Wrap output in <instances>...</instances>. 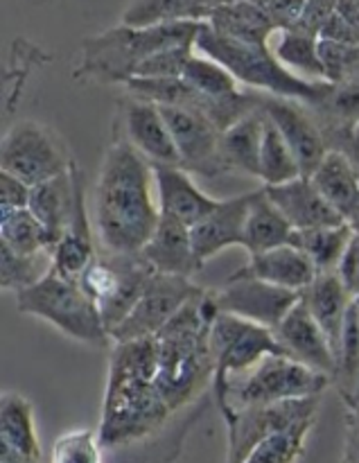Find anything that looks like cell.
Returning <instances> with one entry per match:
<instances>
[{
    "instance_id": "d590c367",
    "label": "cell",
    "mask_w": 359,
    "mask_h": 463,
    "mask_svg": "<svg viewBox=\"0 0 359 463\" xmlns=\"http://www.w3.org/2000/svg\"><path fill=\"white\" fill-rule=\"evenodd\" d=\"M333 383L342 392L348 411L355 410L359 402V307L355 301L348 312L346 330H344L342 348L337 355V373H335Z\"/></svg>"
},
{
    "instance_id": "7bdbcfd3",
    "label": "cell",
    "mask_w": 359,
    "mask_h": 463,
    "mask_svg": "<svg viewBox=\"0 0 359 463\" xmlns=\"http://www.w3.org/2000/svg\"><path fill=\"white\" fill-rule=\"evenodd\" d=\"M306 3L307 0H267L265 12L269 16L271 25L276 27V32L294 30L297 23L301 21Z\"/></svg>"
},
{
    "instance_id": "bcb514c9",
    "label": "cell",
    "mask_w": 359,
    "mask_h": 463,
    "mask_svg": "<svg viewBox=\"0 0 359 463\" xmlns=\"http://www.w3.org/2000/svg\"><path fill=\"white\" fill-rule=\"evenodd\" d=\"M342 463H359V419L357 416H351V423H348L346 452H344Z\"/></svg>"
},
{
    "instance_id": "1f68e13d",
    "label": "cell",
    "mask_w": 359,
    "mask_h": 463,
    "mask_svg": "<svg viewBox=\"0 0 359 463\" xmlns=\"http://www.w3.org/2000/svg\"><path fill=\"white\" fill-rule=\"evenodd\" d=\"M298 176L303 175L292 147L283 138L279 127L267 118L260 149V181L265 184V188H274V185L289 184V181L298 179Z\"/></svg>"
},
{
    "instance_id": "8fae6325",
    "label": "cell",
    "mask_w": 359,
    "mask_h": 463,
    "mask_svg": "<svg viewBox=\"0 0 359 463\" xmlns=\"http://www.w3.org/2000/svg\"><path fill=\"white\" fill-rule=\"evenodd\" d=\"M303 294L276 288L258 279L233 274L217 292H213L220 312L247 319L262 328L276 330L285 317L297 307Z\"/></svg>"
},
{
    "instance_id": "4fadbf2b",
    "label": "cell",
    "mask_w": 359,
    "mask_h": 463,
    "mask_svg": "<svg viewBox=\"0 0 359 463\" xmlns=\"http://www.w3.org/2000/svg\"><path fill=\"white\" fill-rule=\"evenodd\" d=\"M256 99L262 113L279 127L283 138L292 147L301 175L312 176V172L321 165L330 147L310 109L297 99L276 98V95H260V98L256 95Z\"/></svg>"
},
{
    "instance_id": "8992f818",
    "label": "cell",
    "mask_w": 359,
    "mask_h": 463,
    "mask_svg": "<svg viewBox=\"0 0 359 463\" xmlns=\"http://www.w3.org/2000/svg\"><path fill=\"white\" fill-rule=\"evenodd\" d=\"M14 298L18 312L48 321L75 342L90 346H104L111 342L98 303L86 294L80 280L66 279L52 269L34 288Z\"/></svg>"
},
{
    "instance_id": "e0dca14e",
    "label": "cell",
    "mask_w": 359,
    "mask_h": 463,
    "mask_svg": "<svg viewBox=\"0 0 359 463\" xmlns=\"http://www.w3.org/2000/svg\"><path fill=\"white\" fill-rule=\"evenodd\" d=\"M253 193L222 199L220 206L211 215H206L199 224L190 229L194 253H197L202 265H206V260H211L213 256L222 253L224 249L242 247L244 224H247Z\"/></svg>"
},
{
    "instance_id": "6da1fadb",
    "label": "cell",
    "mask_w": 359,
    "mask_h": 463,
    "mask_svg": "<svg viewBox=\"0 0 359 463\" xmlns=\"http://www.w3.org/2000/svg\"><path fill=\"white\" fill-rule=\"evenodd\" d=\"M161 222L154 165L125 136H116L102 158L93 193V224L107 256H140Z\"/></svg>"
},
{
    "instance_id": "3957f363",
    "label": "cell",
    "mask_w": 359,
    "mask_h": 463,
    "mask_svg": "<svg viewBox=\"0 0 359 463\" xmlns=\"http://www.w3.org/2000/svg\"><path fill=\"white\" fill-rule=\"evenodd\" d=\"M202 27L203 21H172L152 27H129L120 23L81 43L77 75L107 84H125L134 77L138 63L152 54L176 45L194 48Z\"/></svg>"
},
{
    "instance_id": "7402d4cb",
    "label": "cell",
    "mask_w": 359,
    "mask_h": 463,
    "mask_svg": "<svg viewBox=\"0 0 359 463\" xmlns=\"http://www.w3.org/2000/svg\"><path fill=\"white\" fill-rule=\"evenodd\" d=\"M235 274L303 294L315 283L319 271L301 249L294 247V244H283V247L269 249V251L258 253V256H249L247 265Z\"/></svg>"
},
{
    "instance_id": "d4e9b609",
    "label": "cell",
    "mask_w": 359,
    "mask_h": 463,
    "mask_svg": "<svg viewBox=\"0 0 359 463\" xmlns=\"http://www.w3.org/2000/svg\"><path fill=\"white\" fill-rule=\"evenodd\" d=\"M265 120V113L256 104L251 111L244 113L229 129L222 131L220 156L226 172H242V175L253 176V179H260V149Z\"/></svg>"
},
{
    "instance_id": "ffe728a7",
    "label": "cell",
    "mask_w": 359,
    "mask_h": 463,
    "mask_svg": "<svg viewBox=\"0 0 359 463\" xmlns=\"http://www.w3.org/2000/svg\"><path fill=\"white\" fill-rule=\"evenodd\" d=\"M140 256L156 274L179 276V279H190L203 267L194 253L190 226L163 215Z\"/></svg>"
},
{
    "instance_id": "ab89813d",
    "label": "cell",
    "mask_w": 359,
    "mask_h": 463,
    "mask_svg": "<svg viewBox=\"0 0 359 463\" xmlns=\"http://www.w3.org/2000/svg\"><path fill=\"white\" fill-rule=\"evenodd\" d=\"M319 54L324 61L326 81L344 84V81L359 80V45L319 39Z\"/></svg>"
},
{
    "instance_id": "9c48e42d",
    "label": "cell",
    "mask_w": 359,
    "mask_h": 463,
    "mask_svg": "<svg viewBox=\"0 0 359 463\" xmlns=\"http://www.w3.org/2000/svg\"><path fill=\"white\" fill-rule=\"evenodd\" d=\"M203 289L197 288L190 279H179V276L156 274L149 283L147 292L138 301L129 317L111 333L113 344L138 342V339L156 337L172 319L176 312L202 294Z\"/></svg>"
},
{
    "instance_id": "52a82bcc",
    "label": "cell",
    "mask_w": 359,
    "mask_h": 463,
    "mask_svg": "<svg viewBox=\"0 0 359 463\" xmlns=\"http://www.w3.org/2000/svg\"><path fill=\"white\" fill-rule=\"evenodd\" d=\"M0 167L34 188L43 181L66 175L72 161L63 140L50 127L36 120H21L5 134Z\"/></svg>"
},
{
    "instance_id": "c3c4849f",
    "label": "cell",
    "mask_w": 359,
    "mask_h": 463,
    "mask_svg": "<svg viewBox=\"0 0 359 463\" xmlns=\"http://www.w3.org/2000/svg\"><path fill=\"white\" fill-rule=\"evenodd\" d=\"M344 154L348 156V161L353 163V170H355L357 179H359V127L355 131H353L351 136V143H348V147L344 149Z\"/></svg>"
},
{
    "instance_id": "4dcf8cb0",
    "label": "cell",
    "mask_w": 359,
    "mask_h": 463,
    "mask_svg": "<svg viewBox=\"0 0 359 463\" xmlns=\"http://www.w3.org/2000/svg\"><path fill=\"white\" fill-rule=\"evenodd\" d=\"M353 238H355V231L346 222V224L326 226V229L294 231L292 244L315 262L319 274H333L342 265L344 253Z\"/></svg>"
},
{
    "instance_id": "603a6c76",
    "label": "cell",
    "mask_w": 359,
    "mask_h": 463,
    "mask_svg": "<svg viewBox=\"0 0 359 463\" xmlns=\"http://www.w3.org/2000/svg\"><path fill=\"white\" fill-rule=\"evenodd\" d=\"M307 109L319 122L328 147L344 152L351 143L353 131L359 127V80L330 84L328 93Z\"/></svg>"
},
{
    "instance_id": "e575fe53",
    "label": "cell",
    "mask_w": 359,
    "mask_h": 463,
    "mask_svg": "<svg viewBox=\"0 0 359 463\" xmlns=\"http://www.w3.org/2000/svg\"><path fill=\"white\" fill-rule=\"evenodd\" d=\"M0 240L5 247L16 253L52 251L48 231L43 229V224L36 220L30 208L0 215Z\"/></svg>"
},
{
    "instance_id": "f6af8a7d",
    "label": "cell",
    "mask_w": 359,
    "mask_h": 463,
    "mask_svg": "<svg viewBox=\"0 0 359 463\" xmlns=\"http://www.w3.org/2000/svg\"><path fill=\"white\" fill-rule=\"evenodd\" d=\"M339 279L344 280L346 289L351 292V297L355 298L359 297V235L355 233V238L351 240L348 244L346 253H344V260L337 269Z\"/></svg>"
},
{
    "instance_id": "5b68a950",
    "label": "cell",
    "mask_w": 359,
    "mask_h": 463,
    "mask_svg": "<svg viewBox=\"0 0 359 463\" xmlns=\"http://www.w3.org/2000/svg\"><path fill=\"white\" fill-rule=\"evenodd\" d=\"M333 378L307 369L288 355H271L240 375L213 384V396L222 416L229 419L235 411L258 405H274L285 401L321 398Z\"/></svg>"
},
{
    "instance_id": "d6986e66",
    "label": "cell",
    "mask_w": 359,
    "mask_h": 463,
    "mask_svg": "<svg viewBox=\"0 0 359 463\" xmlns=\"http://www.w3.org/2000/svg\"><path fill=\"white\" fill-rule=\"evenodd\" d=\"M81 190V176L77 165L72 163L71 170L66 175H59L54 179L43 181V184L34 185L30 194V211L34 213L36 220L43 224L48 231V238L52 242V249L57 247L59 240L71 226L72 217L77 211V199H80Z\"/></svg>"
},
{
    "instance_id": "681fc988",
    "label": "cell",
    "mask_w": 359,
    "mask_h": 463,
    "mask_svg": "<svg viewBox=\"0 0 359 463\" xmlns=\"http://www.w3.org/2000/svg\"><path fill=\"white\" fill-rule=\"evenodd\" d=\"M351 416H357V419H359V402L355 405V410H351Z\"/></svg>"
},
{
    "instance_id": "f35d334b",
    "label": "cell",
    "mask_w": 359,
    "mask_h": 463,
    "mask_svg": "<svg viewBox=\"0 0 359 463\" xmlns=\"http://www.w3.org/2000/svg\"><path fill=\"white\" fill-rule=\"evenodd\" d=\"M50 463H102V441L90 430H72L54 441Z\"/></svg>"
},
{
    "instance_id": "d6a6232c",
    "label": "cell",
    "mask_w": 359,
    "mask_h": 463,
    "mask_svg": "<svg viewBox=\"0 0 359 463\" xmlns=\"http://www.w3.org/2000/svg\"><path fill=\"white\" fill-rule=\"evenodd\" d=\"M50 271H52V251L16 253L5 244L0 247V283L5 292H14V297L34 288Z\"/></svg>"
},
{
    "instance_id": "74e56055",
    "label": "cell",
    "mask_w": 359,
    "mask_h": 463,
    "mask_svg": "<svg viewBox=\"0 0 359 463\" xmlns=\"http://www.w3.org/2000/svg\"><path fill=\"white\" fill-rule=\"evenodd\" d=\"M172 21H194L193 0H129L122 25L152 27Z\"/></svg>"
},
{
    "instance_id": "836d02e7",
    "label": "cell",
    "mask_w": 359,
    "mask_h": 463,
    "mask_svg": "<svg viewBox=\"0 0 359 463\" xmlns=\"http://www.w3.org/2000/svg\"><path fill=\"white\" fill-rule=\"evenodd\" d=\"M316 419H306L288 430L262 439L242 463H297L306 452V441Z\"/></svg>"
},
{
    "instance_id": "484cf974",
    "label": "cell",
    "mask_w": 359,
    "mask_h": 463,
    "mask_svg": "<svg viewBox=\"0 0 359 463\" xmlns=\"http://www.w3.org/2000/svg\"><path fill=\"white\" fill-rule=\"evenodd\" d=\"M208 27L226 39L253 45H269L276 27L271 25L265 7L249 0H233L213 9L206 21Z\"/></svg>"
},
{
    "instance_id": "60d3db41",
    "label": "cell",
    "mask_w": 359,
    "mask_h": 463,
    "mask_svg": "<svg viewBox=\"0 0 359 463\" xmlns=\"http://www.w3.org/2000/svg\"><path fill=\"white\" fill-rule=\"evenodd\" d=\"M193 54V45H176V48L161 50V52L152 54L143 63H138L134 77L136 80H176V77H184V71Z\"/></svg>"
},
{
    "instance_id": "8d00e7d4",
    "label": "cell",
    "mask_w": 359,
    "mask_h": 463,
    "mask_svg": "<svg viewBox=\"0 0 359 463\" xmlns=\"http://www.w3.org/2000/svg\"><path fill=\"white\" fill-rule=\"evenodd\" d=\"M181 80L193 86L194 90H199V93L213 99H229L242 93L240 90V81L222 63L213 61V59L203 57L199 52H194L190 57Z\"/></svg>"
},
{
    "instance_id": "ba28073f",
    "label": "cell",
    "mask_w": 359,
    "mask_h": 463,
    "mask_svg": "<svg viewBox=\"0 0 359 463\" xmlns=\"http://www.w3.org/2000/svg\"><path fill=\"white\" fill-rule=\"evenodd\" d=\"M211 351L215 357L213 384L253 369L271 355H285L274 330L220 312L211 328Z\"/></svg>"
},
{
    "instance_id": "9a60e30c",
    "label": "cell",
    "mask_w": 359,
    "mask_h": 463,
    "mask_svg": "<svg viewBox=\"0 0 359 463\" xmlns=\"http://www.w3.org/2000/svg\"><path fill=\"white\" fill-rule=\"evenodd\" d=\"M274 335L279 339L280 348L285 351V355L301 362V364L316 371V373H324L335 380V373H337L335 348L330 339L326 337L324 330H321V326L315 321V317L310 315L303 298L285 317L283 324L274 330Z\"/></svg>"
},
{
    "instance_id": "44dd1931",
    "label": "cell",
    "mask_w": 359,
    "mask_h": 463,
    "mask_svg": "<svg viewBox=\"0 0 359 463\" xmlns=\"http://www.w3.org/2000/svg\"><path fill=\"white\" fill-rule=\"evenodd\" d=\"M0 463H41L34 410L14 392L3 393L0 401Z\"/></svg>"
},
{
    "instance_id": "7dc6e473",
    "label": "cell",
    "mask_w": 359,
    "mask_h": 463,
    "mask_svg": "<svg viewBox=\"0 0 359 463\" xmlns=\"http://www.w3.org/2000/svg\"><path fill=\"white\" fill-rule=\"evenodd\" d=\"M226 3H233V0H193V18L194 21H206L213 9Z\"/></svg>"
},
{
    "instance_id": "f907efd6",
    "label": "cell",
    "mask_w": 359,
    "mask_h": 463,
    "mask_svg": "<svg viewBox=\"0 0 359 463\" xmlns=\"http://www.w3.org/2000/svg\"><path fill=\"white\" fill-rule=\"evenodd\" d=\"M355 306L359 307V297H355Z\"/></svg>"
},
{
    "instance_id": "7a4b0ae2",
    "label": "cell",
    "mask_w": 359,
    "mask_h": 463,
    "mask_svg": "<svg viewBox=\"0 0 359 463\" xmlns=\"http://www.w3.org/2000/svg\"><path fill=\"white\" fill-rule=\"evenodd\" d=\"M156 373V339L113 344L99 423V441L104 448L145 441L161 432L175 416L158 392Z\"/></svg>"
},
{
    "instance_id": "277c9868",
    "label": "cell",
    "mask_w": 359,
    "mask_h": 463,
    "mask_svg": "<svg viewBox=\"0 0 359 463\" xmlns=\"http://www.w3.org/2000/svg\"><path fill=\"white\" fill-rule=\"evenodd\" d=\"M194 52L222 63L240 84L251 86L276 98L297 99V102L312 104L319 102L330 89V81H307L303 77L289 72L283 63L276 59L269 45L242 43V41L226 39L217 34L203 23L197 41H194Z\"/></svg>"
},
{
    "instance_id": "f546056e",
    "label": "cell",
    "mask_w": 359,
    "mask_h": 463,
    "mask_svg": "<svg viewBox=\"0 0 359 463\" xmlns=\"http://www.w3.org/2000/svg\"><path fill=\"white\" fill-rule=\"evenodd\" d=\"M271 52L294 75L307 81H326L324 61L319 54V39L298 30L274 32L269 41Z\"/></svg>"
},
{
    "instance_id": "f1b7e54d",
    "label": "cell",
    "mask_w": 359,
    "mask_h": 463,
    "mask_svg": "<svg viewBox=\"0 0 359 463\" xmlns=\"http://www.w3.org/2000/svg\"><path fill=\"white\" fill-rule=\"evenodd\" d=\"M310 179L321 193V197L330 206L337 208L348 222V217L355 213L359 203V179L346 154L330 149L324 161H321V165L312 172Z\"/></svg>"
},
{
    "instance_id": "5bb4252c",
    "label": "cell",
    "mask_w": 359,
    "mask_h": 463,
    "mask_svg": "<svg viewBox=\"0 0 359 463\" xmlns=\"http://www.w3.org/2000/svg\"><path fill=\"white\" fill-rule=\"evenodd\" d=\"M122 136L129 140L131 147L152 163L158 165H179V152H176L175 138L170 134L165 118L156 104L129 95L122 99L120 107ZM181 167V165H179Z\"/></svg>"
},
{
    "instance_id": "ac0fdd59",
    "label": "cell",
    "mask_w": 359,
    "mask_h": 463,
    "mask_svg": "<svg viewBox=\"0 0 359 463\" xmlns=\"http://www.w3.org/2000/svg\"><path fill=\"white\" fill-rule=\"evenodd\" d=\"M265 190L267 197L276 203V208L283 213L285 220L292 224L294 231H312L346 224V217L321 197L310 176H298L289 184Z\"/></svg>"
},
{
    "instance_id": "b9f144b4",
    "label": "cell",
    "mask_w": 359,
    "mask_h": 463,
    "mask_svg": "<svg viewBox=\"0 0 359 463\" xmlns=\"http://www.w3.org/2000/svg\"><path fill=\"white\" fill-rule=\"evenodd\" d=\"M339 0H307L306 9H303L301 21L297 23L294 30L303 32V34H310L319 39L321 30L326 27V23L335 16L337 12Z\"/></svg>"
},
{
    "instance_id": "cb8c5ba5",
    "label": "cell",
    "mask_w": 359,
    "mask_h": 463,
    "mask_svg": "<svg viewBox=\"0 0 359 463\" xmlns=\"http://www.w3.org/2000/svg\"><path fill=\"white\" fill-rule=\"evenodd\" d=\"M301 298L307 310H310V315L315 317L316 324L321 326L326 337L333 344L335 355H339L348 312H351L353 301H355L351 297V292L346 289V285H344V280L339 279L337 271H333V274H319L315 283L303 292Z\"/></svg>"
},
{
    "instance_id": "30bf717a",
    "label": "cell",
    "mask_w": 359,
    "mask_h": 463,
    "mask_svg": "<svg viewBox=\"0 0 359 463\" xmlns=\"http://www.w3.org/2000/svg\"><path fill=\"white\" fill-rule=\"evenodd\" d=\"M316 411H319V398L285 401L235 411L229 419H224L226 432H229L226 463H242L262 439L292 428L306 419H316Z\"/></svg>"
},
{
    "instance_id": "4316f807",
    "label": "cell",
    "mask_w": 359,
    "mask_h": 463,
    "mask_svg": "<svg viewBox=\"0 0 359 463\" xmlns=\"http://www.w3.org/2000/svg\"><path fill=\"white\" fill-rule=\"evenodd\" d=\"M294 229L276 203L267 197V190L260 188L253 193L251 206H249L247 224H244L242 249L249 256H258L269 249L292 244Z\"/></svg>"
},
{
    "instance_id": "7c38bea8",
    "label": "cell",
    "mask_w": 359,
    "mask_h": 463,
    "mask_svg": "<svg viewBox=\"0 0 359 463\" xmlns=\"http://www.w3.org/2000/svg\"><path fill=\"white\" fill-rule=\"evenodd\" d=\"M179 152V165L190 175L220 176L226 167L220 156L222 131L202 113L181 107H158Z\"/></svg>"
},
{
    "instance_id": "2e32d148",
    "label": "cell",
    "mask_w": 359,
    "mask_h": 463,
    "mask_svg": "<svg viewBox=\"0 0 359 463\" xmlns=\"http://www.w3.org/2000/svg\"><path fill=\"white\" fill-rule=\"evenodd\" d=\"M154 179H156L161 215L172 217V220L181 222V224L190 226V229L199 224L206 215H211L222 202V199H215L203 193L194 184L193 175L179 165L154 167Z\"/></svg>"
},
{
    "instance_id": "83f0119b",
    "label": "cell",
    "mask_w": 359,
    "mask_h": 463,
    "mask_svg": "<svg viewBox=\"0 0 359 463\" xmlns=\"http://www.w3.org/2000/svg\"><path fill=\"white\" fill-rule=\"evenodd\" d=\"M95 258H98V253H95L93 233H90L89 217H86L84 190H80L75 217H72L63 238L57 242V247L52 249V269L66 279L80 280L81 274L93 265Z\"/></svg>"
},
{
    "instance_id": "ee69618b",
    "label": "cell",
    "mask_w": 359,
    "mask_h": 463,
    "mask_svg": "<svg viewBox=\"0 0 359 463\" xmlns=\"http://www.w3.org/2000/svg\"><path fill=\"white\" fill-rule=\"evenodd\" d=\"M30 194L32 185L16 179V176L7 175V172H0V208H3V213L27 208L30 206Z\"/></svg>"
}]
</instances>
